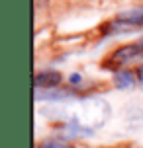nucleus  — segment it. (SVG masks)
<instances>
[{
	"mask_svg": "<svg viewBox=\"0 0 143 148\" xmlns=\"http://www.w3.org/2000/svg\"><path fill=\"white\" fill-rule=\"evenodd\" d=\"M137 57H143V43H129V45H124L106 59L104 66H110V68H118L121 64H126L129 60L137 59Z\"/></svg>",
	"mask_w": 143,
	"mask_h": 148,
	"instance_id": "nucleus-1",
	"label": "nucleus"
},
{
	"mask_svg": "<svg viewBox=\"0 0 143 148\" xmlns=\"http://www.w3.org/2000/svg\"><path fill=\"white\" fill-rule=\"evenodd\" d=\"M63 76L57 70H43V72H37L35 78H33V84H35V90H55L59 88Z\"/></svg>",
	"mask_w": 143,
	"mask_h": 148,
	"instance_id": "nucleus-2",
	"label": "nucleus"
},
{
	"mask_svg": "<svg viewBox=\"0 0 143 148\" xmlns=\"http://www.w3.org/2000/svg\"><path fill=\"white\" fill-rule=\"evenodd\" d=\"M114 25H143V8H129L120 12Z\"/></svg>",
	"mask_w": 143,
	"mask_h": 148,
	"instance_id": "nucleus-3",
	"label": "nucleus"
},
{
	"mask_svg": "<svg viewBox=\"0 0 143 148\" xmlns=\"http://www.w3.org/2000/svg\"><path fill=\"white\" fill-rule=\"evenodd\" d=\"M114 84L121 90L131 88L133 86V72H129V70H118V72L114 74Z\"/></svg>",
	"mask_w": 143,
	"mask_h": 148,
	"instance_id": "nucleus-4",
	"label": "nucleus"
},
{
	"mask_svg": "<svg viewBox=\"0 0 143 148\" xmlns=\"http://www.w3.org/2000/svg\"><path fill=\"white\" fill-rule=\"evenodd\" d=\"M73 96V92H67V90H57V92H41L37 90L35 92V99H63V97Z\"/></svg>",
	"mask_w": 143,
	"mask_h": 148,
	"instance_id": "nucleus-5",
	"label": "nucleus"
},
{
	"mask_svg": "<svg viewBox=\"0 0 143 148\" xmlns=\"http://www.w3.org/2000/svg\"><path fill=\"white\" fill-rule=\"evenodd\" d=\"M37 148H73V146L67 144V142H63V140H57V138H49V140L39 142Z\"/></svg>",
	"mask_w": 143,
	"mask_h": 148,
	"instance_id": "nucleus-6",
	"label": "nucleus"
},
{
	"mask_svg": "<svg viewBox=\"0 0 143 148\" xmlns=\"http://www.w3.org/2000/svg\"><path fill=\"white\" fill-rule=\"evenodd\" d=\"M137 78H139V84H141V88H143V64L137 68Z\"/></svg>",
	"mask_w": 143,
	"mask_h": 148,
	"instance_id": "nucleus-7",
	"label": "nucleus"
},
{
	"mask_svg": "<svg viewBox=\"0 0 143 148\" xmlns=\"http://www.w3.org/2000/svg\"><path fill=\"white\" fill-rule=\"evenodd\" d=\"M71 82H73V84L81 82V76H78V74H73V76H71Z\"/></svg>",
	"mask_w": 143,
	"mask_h": 148,
	"instance_id": "nucleus-8",
	"label": "nucleus"
}]
</instances>
